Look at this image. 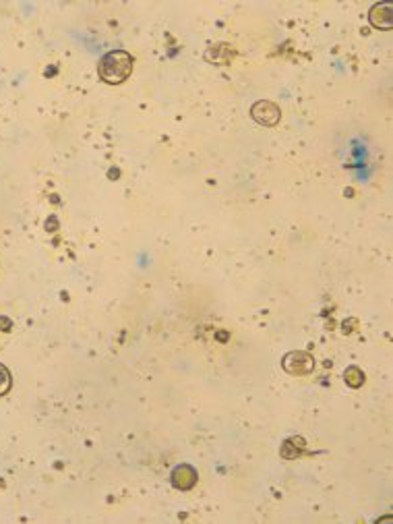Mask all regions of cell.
<instances>
[{"mask_svg": "<svg viewBox=\"0 0 393 524\" xmlns=\"http://www.w3.org/2000/svg\"><path fill=\"white\" fill-rule=\"evenodd\" d=\"M250 117L257 121L259 124H265V126H275L282 119V110L267 100H261L257 104H253L250 108Z\"/></svg>", "mask_w": 393, "mask_h": 524, "instance_id": "3957f363", "label": "cell"}, {"mask_svg": "<svg viewBox=\"0 0 393 524\" xmlns=\"http://www.w3.org/2000/svg\"><path fill=\"white\" fill-rule=\"evenodd\" d=\"M370 23L377 30H392L393 28V2H377L368 13Z\"/></svg>", "mask_w": 393, "mask_h": 524, "instance_id": "277c9868", "label": "cell"}, {"mask_svg": "<svg viewBox=\"0 0 393 524\" xmlns=\"http://www.w3.org/2000/svg\"><path fill=\"white\" fill-rule=\"evenodd\" d=\"M199 477H197V470L188 464H181L172 470V485L181 492H188L197 485Z\"/></svg>", "mask_w": 393, "mask_h": 524, "instance_id": "5b68a950", "label": "cell"}, {"mask_svg": "<svg viewBox=\"0 0 393 524\" xmlns=\"http://www.w3.org/2000/svg\"><path fill=\"white\" fill-rule=\"evenodd\" d=\"M133 64H135V61L126 50H112L99 61V69H97L99 79L104 83H110V85L124 83L133 73Z\"/></svg>", "mask_w": 393, "mask_h": 524, "instance_id": "6da1fadb", "label": "cell"}, {"mask_svg": "<svg viewBox=\"0 0 393 524\" xmlns=\"http://www.w3.org/2000/svg\"><path fill=\"white\" fill-rule=\"evenodd\" d=\"M282 367L290 375H308L315 369V359L304 350H292L282 359Z\"/></svg>", "mask_w": 393, "mask_h": 524, "instance_id": "7a4b0ae2", "label": "cell"}, {"mask_svg": "<svg viewBox=\"0 0 393 524\" xmlns=\"http://www.w3.org/2000/svg\"><path fill=\"white\" fill-rule=\"evenodd\" d=\"M11 386H13V377H11L8 369L0 363V396H4L11 390Z\"/></svg>", "mask_w": 393, "mask_h": 524, "instance_id": "ba28073f", "label": "cell"}, {"mask_svg": "<svg viewBox=\"0 0 393 524\" xmlns=\"http://www.w3.org/2000/svg\"><path fill=\"white\" fill-rule=\"evenodd\" d=\"M303 446L304 441L298 437H292V439H288L284 446H282V456L284 458H288V460H292V458H298V454L303 452Z\"/></svg>", "mask_w": 393, "mask_h": 524, "instance_id": "8992f818", "label": "cell"}, {"mask_svg": "<svg viewBox=\"0 0 393 524\" xmlns=\"http://www.w3.org/2000/svg\"><path fill=\"white\" fill-rule=\"evenodd\" d=\"M344 379L350 388H361L364 383V373L358 367H348L344 373Z\"/></svg>", "mask_w": 393, "mask_h": 524, "instance_id": "52a82bcc", "label": "cell"}]
</instances>
